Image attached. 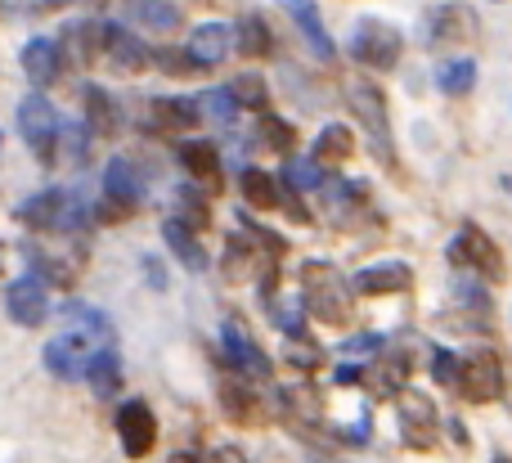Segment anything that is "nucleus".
<instances>
[{
  "instance_id": "obj_40",
  "label": "nucleus",
  "mask_w": 512,
  "mask_h": 463,
  "mask_svg": "<svg viewBox=\"0 0 512 463\" xmlns=\"http://www.w3.org/2000/svg\"><path fill=\"white\" fill-rule=\"evenodd\" d=\"M221 405H225V414H230L234 423H256V396L243 392V387L221 383Z\"/></svg>"
},
{
  "instance_id": "obj_41",
  "label": "nucleus",
  "mask_w": 512,
  "mask_h": 463,
  "mask_svg": "<svg viewBox=\"0 0 512 463\" xmlns=\"http://www.w3.org/2000/svg\"><path fill=\"white\" fill-rule=\"evenodd\" d=\"M176 203H180V216H176V221H185L189 230H203V225H207V203H203V194H198V189H189V185H180V189H176Z\"/></svg>"
},
{
  "instance_id": "obj_16",
  "label": "nucleus",
  "mask_w": 512,
  "mask_h": 463,
  "mask_svg": "<svg viewBox=\"0 0 512 463\" xmlns=\"http://www.w3.org/2000/svg\"><path fill=\"white\" fill-rule=\"evenodd\" d=\"M81 378L90 383V392L99 396V401H113L117 387H122V356H117V347H99L86 356V369H81Z\"/></svg>"
},
{
  "instance_id": "obj_2",
  "label": "nucleus",
  "mask_w": 512,
  "mask_h": 463,
  "mask_svg": "<svg viewBox=\"0 0 512 463\" xmlns=\"http://www.w3.org/2000/svg\"><path fill=\"white\" fill-rule=\"evenodd\" d=\"M346 104H351L355 122L369 131L373 149L387 167H396V140H391V113H387V95L373 81H346Z\"/></svg>"
},
{
  "instance_id": "obj_25",
  "label": "nucleus",
  "mask_w": 512,
  "mask_h": 463,
  "mask_svg": "<svg viewBox=\"0 0 512 463\" xmlns=\"http://www.w3.org/2000/svg\"><path fill=\"white\" fill-rule=\"evenodd\" d=\"M472 9L463 5H436L432 18H427V36L432 41H463V36H472Z\"/></svg>"
},
{
  "instance_id": "obj_12",
  "label": "nucleus",
  "mask_w": 512,
  "mask_h": 463,
  "mask_svg": "<svg viewBox=\"0 0 512 463\" xmlns=\"http://www.w3.org/2000/svg\"><path fill=\"white\" fill-rule=\"evenodd\" d=\"M283 9L292 14V27L301 32V41L315 50V59H324V63H333L337 59V41L328 36V27H324V14H319V5L315 0H279Z\"/></svg>"
},
{
  "instance_id": "obj_24",
  "label": "nucleus",
  "mask_w": 512,
  "mask_h": 463,
  "mask_svg": "<svg viewBox=\"0 0 512 463\" xmlns=\"http://www.w3.org/2000/svg\"><path fill=\"white\" fill-rule=\"evenodd\" d=\"M59 207H63V189H41V194L18 203V221L32 225L36 234H45V230H54V221H59Z\"/></svg>"
},
{
  "instance_id": "obj_22",
  "label": "nucleus",
  "mask_w": 512,
  "mask_h": 463,
  "mask_svg": "<svg viewBox=\"0 0 512 463\" xmlns=\"http://www.w3.org/2000/svg\"><path fill=\"white\" fill-rule=\"evenodd\" d=\"M180 167L203 185H216L221 180V149L212 140H185L180 144Z\"/></svg>"
},
{
  "instance_id": "obj_28",
  "label": "nucleus",
  "mask_w": 512,
  "mask_h": 463,
  "mask_svg": "<svg viewBox=\"0 0 512 463\" xmlns=\"http://www.w3.org/2000/svg\"><path fill=\"white\" fill-rule=\"evenodd\" d=\"M239 189H243V198H248V207H261V212H274V207L283 203V194H279V180L270 176V171H261V167H248L239 176Z\"/></svg>"
},
{
  "instance_id": "obj_6",
  "label": "nucleus",
  "mask_w": 512,
  "mask_h": 463,
  "mask_svg": "<svg viewBox=\"0 0 512 463\" xmlns=\"http://www.w3.org/2000/svg\"><path fill=\"white\" fill-rule=\"evenodd\" d=\"M459 387L463 396H468L472 405H490V401H499L504 396V387H508V378H504V360H499V351H490V347H481V351H472L468 360H459Z\"/></svg>"
},
{
  "instance_id": "obj_50",
  "label": "nucleus",
  "mask_w": 512,
  "mask_h": 463,
  "mask_svg": "<svg viewBox=\"0 0 512 463\" xmlns=\"http://www.w3.org/2000/svg\"><path fill=\"white\" fill-rule=\"evenodd\" d=\"M144 270H149V284L153 288H167V275H162V266L153 257H144Z\"/></svg>"
},
{
  "instance_id": "obj_38",
  "label": "nucleus",
  "mask_w": 512,
  "mask_h": 463,
  "mask_svg": "<svg viewBox=\"0 0 512 463\" xmlns=\"http://www.w3.org/2000/svg\"><path fill=\"white\" fill-rule=\"evenodd\" d=\"M203 108H207V117H212V122H221V126H234V122H239V113H243L230 86H212V90H207Z\"/></svg>"
},
{
  "instance_id": "obj_34",
  "label": "nucleus",
  "mask_w": 512,
  "mask_h": 463,
  "mask_svg": "<svg viewBox=\"0 0 512 463\" xmlns=\"http://www.w3.org/2000/svg\"><path fill=\"white\" fill-rule=\"evenodd\" d=\"M279 405H283V414H288L292 423H297V419H319V392H315V387H306V383L283 387Z\"/></svg>"
},
{
  "instance_id": "obj_27",
  "label": "nucleus",
  "mask_w": 512,
  "mask_h": 463,
  "mask_svg": "<svg viewBox=\"0 0 512 463\" xmlns=\"http://www.w3.org/2000/svg\"><path fill=\"white\" fill-rule=\"evenodd\" d=\"M355 153V135L351 126H324V131L315 135V162L319 167H342V162H351Z\"/></svg>"
},
{
  "instance_id": "obj_4",
  "label": "nucleus",
  "mask_w": 512,
  "mask_h": 463,
  "mask_svg": "<svg viewBox=\"0 0 512 463\" xmlns=\"http://www.w3.org/2000/svg\"><path fill=\"white\" fill-rule=\"evenodd\" d=\"M59 122H63L59 108H54L41 90L18 104V135L27 140V149L36 153L41 167H54V158H59Z\"/></svg>"
},
{
  "instance_id": "obj_7",
  "label": "nucleus",
  "mask_w": 512,
  "mask_h": 463,
  "mask_svg": "<svg viewBox=\"0 0 512 463\" xmlns=\"http://www.w3.org/2000/svg\"><path fill=\"white\" fill-rule=\"evenodd\" d=\"M221 356L234 374H243L248 383H265L274 374L270 369V356L261 351V342H252V333L243 329L239 320H225L221 324Z\"/></svg>"
},
{
  "instance_id": "obj_23",
  "label": "nucleus",
  "mask_w": 512,
  "mask_h": 463,
  "mask_svg": "<svg viewBox=\"0 0 512 463\" xmlns=\"http://www.w3.org/2000/svg\"><path fill=\"white\" fill-rule=\"evenodd\" d=\"M230 45H234V41H230V27H225V23H198L194 32H189V54H194L203 68L221 63Z\"/></svg>"
},
{
  "instance_id": "obj_46",
  "label": "nucleus",
  "mask_w": 512,
  "mask_h": 463,
  "mask_svg": "<svg viewBox=\"0 0 512 463\" xmlns=\"http://www.w3.org/2000/svg\"><path fill=\"white\" fill-rule=\"evenodd\" d=\"M288 360H292V369L310 374V369L319 365V351H315V347H292V351H288Z\"/></svg>"
},
{
  "instance_id": "obj_26",
  "label": "nucleus",
  "mask_w": 512,
  "mask_h": 463,
  "mask_svg": "<svg viewBox=\"0 0 512 463\" xmlns=\"http://www.w3.org/2000/svg\"><path fill=\"white\" fill-rule=\"evenodd\" d=\"M230 41H234V50H239L243 59H265V54L274 50V36H270V27H265L256 14H243L239 23H234Z\"/></svg>"
},
{
  "instance_id": "obj_8",
  "label": "nucleus",
  "mask_w": 512,
  "mask_h": 463,
  "mask_svg": "<svg viewBox=\"0 0 512 463\" xmlns=\"http://www.w3.org/2000/svg\"><path fill=\"white\" fill-rule=\"evenodd\" d=\"M5 315L18 329H41L45 315H50V288L41 275H18L5 288Z\"/></svg>"
},
{
  "instance_id": "obj_14",
  "label": "nucleus",
  "mask_w": 512,
  "mask_h": 463,
  "mask_svg": "<svg viewBox=\"0 0 512 463\" xmlns=\"http://www.w3.org/2000/svg\"><path fill=\"white\" fill-rule=\"evenodd\" d=\"M409 279H414L409 261H378V266L355 270L351 288L355 293H364V297H387V293H405Z\"/></svg>"
},
{
  "instance_id": "obj_18",
  "label": "nucleus",
  "mask_w": 512,
  "mask_h": 463,
  "mask_svg": "<svg viewBox=\"0 0 512 463\" xmlns=\"http://www.w3.org/2000/svg\"><path fill=\"white\" fill-rule=\"evenodd\" d=\"M198 117H203V108L185 95H158L149 104V122L158 131H189V126H198Z\"/></svg>"
},
{
  "instance_id": "obj_35",
  "label": "nucleus",
  "mask_w": 512,
  "mask_h": 463,
  "mask_svg": "<svg viewBox=\"0 0 512 463\" xmlns=\"http://www.w3.org/2000/svg\"><path fill=\"white\" fill-rule=\"evenodd\" d=\"M149 63L162 68L167 77H198V72H203V63H198L189 50H176V45H167V50H149Z\"/></svg>"
},
{
  "instance_id": "obj_33",
  "label": "nucleus",
  "mask_w": 512,
  "mask_h": 463,
  "mask_svg": "<svg viewBox=\"0 0 512 463\" xmlns=\"http://www.w3.org/2000/svg\"><path fill=\"white\" fill-rule=\"evenodd\" d=\"M256 257H261V243H248L243 234H230V239H225V275L230 279L248 275L256 266Z\"/></svg>"
},
{
  "instance_id": "obj_37",
  "label": "nucleus",
  "mask_w": 512,
  "mask_h": 463,
  "mask_svg": "<svg viewBox=\"0 0 512 463\" xmlns=\"http://www.w3.org/2000/svg\"><path fill=\"white\" fill-rule=\"evenodd\" d=\"M68 41L77 45V59H95V54H104V23H99V18L72 23L68 27Z\"/></svg>"
},
{
  "instance_id": "obj_13",
  "label": "nucleus",
  "mask_w": 512,
  "mask_h": 463,
  "mask_svg": "<svg viewBox=\"0 0 512 463\" xmlns=\"http://www.w3.org/2000/svg\"><path fill=\"white\" fill-rule=\"evenodd\" d=\"M23 72L36 90H50L63 72V45L54 41V36H32V41L23 45Z\"/></svg>"
},
{
  "instance_id": "obj_17",
  "label": "nucleus",
  "mask_w": 512,
  "mask_h": 463,
  "mask_svg": "<svg viewBox=\"0 0 512 463\" xmlns=\"http://www.w3.org/2000/svg\"><path fill=\"white\" fill-rule=\"evenodd\" d=\"M81 113H86L81 126H90V135H113L117 126H122V108H117V99L108 95L104 86H95V81L81 86Z\"/></svg>"
},
{
  "instance_id": "obj_32",
  "label": "nucleus",
  "mask_w": 512,
  "mask_h": 463,
  "mask_svg": "<svg viewBox=\"0 0 512 463\" xmlns=\"http://www.w3.org/2000/svg\"><path fill=\"white\" fill-rule=\"evenodd\" d=\"M369 378H373V392L378 396H400V387H405V378H409V360L405 356H387L382 365L369 369Z\"/></svg>"
},
{
  "instance_id": "obj_10",
  "label": "nucleus",
  "mask_w": 512,
  "mask_h": 463,
  "mask_svg": "<svg viewBox=\"0 0 512 463\" xmlns=\"http://www.w3.org/2000/svg\"><path fill=\"white\" fill-rule=\"evenodd\" d=\"M113 423H117V437H122V450L131 459H144L158 446V419H153L149 401H122Z\"/></svg>"
},
{
  "instance_id": "obj_45",
  "label": "nucleus",
  "mask_w": 512,
  "mask_h": 463,
  "mask_svg": "<svg viewBox=\"0 0 512 463\" xmlns=\"http://www.w3.org/2000/svg\"><path fill=\"white\" fill-rule=\"evenodd\" d=\"M432 378L436 383H445V387L459 383V356H454V351H436L432 356Z\"/></svg>"
},
{
  "instance_id": "obj_20",
  "label": "nucleus",
  "mask_w": 512,
  "mask_h": 463,
  "mask_svg": "<svg viewBox=\"0 0 512 463\" xmlns=\"http://www.w3.org/2000/svg\"><path fill=\"white\" fill-rule=\"evenodd\" d=\"M63 320H68V329H77V333H86V338H95L99 347H113V342H117L113 320H108L99 306H90V302H68V306H63Z\"/></svg>"
},
{
  "instance_id": "obj_52",
  "label": "nucleus",
  "mask_w": 512,
  "mask_h": 463,
  "mask_svg": "<svg viewBox=\"0 0 512 463\" xmlns=\"http://www.w3.org/2000/svg\"><path fill=\"white\" fill-rule=\"evenodd\" d=\"M41 5H45V9H63V5H68V0H41Z\"/></svg>"
},
{
  "instance_id": "obj_49",
  "label": "nucleus",
  "mask_w": 512,
  "mask_h": 463,
  "mask_svg": "<svg viewBox=\"0 0 512 463\" xmlns=\"http://www.w3.org/2000/svg\"><path fill=\"white\" fill-rule=\"evenodd\" d=\"M212 463H248V459H243L239 446H216L212 450Z\"/></svg>"
},
{
  "instance_id": "obj_42",
  "label": "nucleus",
  "mask_w": 512,
  "mask_h": 463,
  "mask_svg": "<svg viewBox=\"0 0 512 463\" xmlns=\"http://www.w3.org/2000/svg\"><path fill=\"white\" fill-rule=\"evenodd\" d=\"M230 90H234V99H239V108H256V113H265V99H270V90H265L261 77H252V72H248V77H239Z\"/></svg>"
},
{
  "instance_id": "obj_19",
  "label": "nucleus",
  "mask_w": 512,
  "mask_h": 463,
  "mask_svg": "<svg viewBox=\"0 0 512 463\" xmlns=\"http://www.w3.org/2000/svg\"><path fill=\"white\" fill-rule=\"evenodd\" d=\"M162 239H167V248L176 252V261L189 270V275H203L207 270V252H203V243H198V230H189L185 221L171 216V221L162 225Z\"/></svg>"
},
{
  "instance_id": "obj_5",
  "label": "nucleus",
  "mask_w": 512,
  "mask_h": 463,
  "mask_svg": "<svg viewBox=\"0 0 512 463\" xmlns=\"http://www.w3.org/2000/svg\"><path fill=\"white\" fill-rule=\"evenodd\" d=\"M445 257H450V266L472 270V275H486V279H495V284L504 279V252H499V243L490 239L481 225H463V230L450 239Z\"/></svg>"
},
{
  "instance_id": "obj_36",
  "label": "nucleus",
  "mask_w": 512,
  "mask_h": 463,
  "mask_svg": "<svg viewBox=\"0 0 512 463\" xmlns=\"http://www.w3.org/2000/svg\"><path fill=\"white\" fill-rule=\"evenodd\" d=\"M283 185L288 189H319L324 185V167H319L315 158H292L288 153V162H283Z\"/></svg>"
},
{
  "instance_id": "obj_44",
  "label": "nucleus",
  "mask_w": 512,
  "mask_h": 463,
  "mask_svg": "<svg viewBox=\"0 0 512 463\" xmlns=\"http://www.w3.org/2000/svg\"><path fill=\"white\" fill-rule=\"evenodd\" d=\"M454 293H459V302L468 306V311H490V293L477 284V279H459V284H454Z\"/></svg>"
},
{
  "instance_id": "obj_31",
  "label": "nucleus",
  "mask_w": 512,
  "mask_h": 463,
  "mask_svg": "<svg viewBox=\"0 0 512 463\" xmlns=\"http://www.w3.org/2000/svg\"><path fill=\"white\" fill-rule=\"evenodd\" d=\"M436 86L445 90V95H468L472 86H477V59H450L436 68Z\"/></svg>"
},
{
  "instance_id": "obj_9",
  "label": "nucleus",
  "mask_w": 512,
  "mask_h": 463,
  "mask_svg": "<svg viewBox=\"0 0 512 463\" xmlns=\"http://www.w3.org/2000/svg\"><path fill=\"white\" fill-rule=\"evenodd\" d=\"M400 432L414 450H432L441 441V414H436L432 396L400 387Z\"/></svg>"
},
{
  "instance_id": "obj_21",
  "label": "nucleus",
  "mask_w": 512,
  "mask_h": 463,
  "mask_svg": "<svg viewBox=\"0 0 512 463\" xmlns=\"http://www.w3.org/2000/svg\"><path fill=\"white\" fill-rule=\"evenodd\" d=\"M104 198H122V203L140 207V198H144V176L135 171L131 158H113V162L104 167Z\"/></svg>"
},
{
  "instance_id": "obj_15",
  "label": "nucleus",
  "mask_w": 512,
  "mask_h": 463,
  "mask_svg": "<svg viewBox=\"0 0 512 463\" xmlns=\"http://www.w3.org/2000/svg\"><path fill=\"white\" fill-rule=\"evenodd\" d=\"M104 54L117 72H144L149 68V45H144L131 27L104 23Z\"/></svg>"
},
{
  "instance_id": "obj_39",
  "label": "nucleus",
  "mask_w": 512,
  "mask_h": 463,
  "mask_svg": "<svg viewBox=\"0 0 512 463\" xmlns=\"http://www.w3.org/2000/svg\"><path fill=\"white\" fill-rule=\"evenodd\" d=\"M86 225H90V203L81 194H63V207H59V221H54V230L81 234Z\"/></svg>"
},
{
  "instance_id": "obj_47",
  "label": "nucleus",
  "mask_w": 512,
  "mask_h": 463,
  "mask_svg": "<svg viewBox=\"0 0 512 463\" xmlns=\"http://www.w3.org/2000/svg\"><path fill=\"white\" fill-rule=\"evenodd\" d=\"M360 378H364L360 365H337V369H333V383H337V387H355Z\"/></svg>"
},
{
  "instance_id": "obj_1",
  "label": "nucleus",
  "mask_w": 512,
  "mask_h": 463,
  "mask_svg": "<svg viewBox=\"0 0 512 463\" xmlns=\"http://www.w3.org/2000/svg\"><path fill=\"white\" fill-rule=\"evenodd\" d=\"M301 306L324 324H346L351 320V288L328 261H306L301 266Z\"/></svg>"
},
{
  "instance_id": "obj_3",
  "label": "nucleus",
  "mask_w": 512,
  "mask_h": 463,
  "mask_svg": "<svg viewBox=\"0 0 512 463\" xmlns=\"http://www.w3.org/2000/svg\"><path fill=\"white\" fill-rule=\"evenodd\" d=\"M346 50H351V59L364 63V68L391 72L400 63V54H405V36H400V27H391L387 18H360Z\"/></svg>"
},
{
  "instance_id": "obj_43",
  "label": "nucleus",
  "mask_w": 512,
  "mask_h": 463,
  "mask_svg": "<svg viewBox=\"0 0 512 463\" xmlns=\"http://www.w3.org/2000/svg\"><path fill=\"white\" fill-rule=\"evenodd\" d=\"M59 140H68V158H72V162H86V153H90V131H81V122H68V126L59 122Z\"/></svg>"
},
{
  "instance_id": "obj_30",
  "label": "nucleus",
  "mask_w": 512,
  "mask_h": 463,
  "mask_svg": "<svg viewBox=\"0 0 512 463\" xmlns=\"http://www.w3.org/2000/svg\"><path fill=\"white\" fill-rule=\"evenodd\" d=\"M256 140H261L265 149H274V153H283V158H288L292 144H297V126L283 122V117H274V113H261V117H256Z\"/></svg>"
},
{
  "instance_id": "obj_29",
  "label": "nucleus",
  "mask_w": 512,
  "mask_h": 463,
  "mask_svg": "<svg viewBox=\"0 0 512 463\" xmlns=\"http://www.w3.org/2000/svg\"><path fill=\"white\" fill-rule=\"evenodd\" d=\"M131 18L135 23H144V27H153V32H176L180 27V5L176 0H131Z\"/></svg>"
},
{
  "instance_id": "obj_11",
  "label": "nucleus",
  "mask_w": 512,
  "mask_h": 463,
  "mask_svg": "<svg viewBox=\"0 0 512 463\" xmlns=\"http://www.w3.org/2000/svg\"><path fill=\"white\" fill-rule=\"evenodd\" d=\"M90 347H95V338H86V333L68 329V333H59L54 342H45L41 365L50 369V374L59 378V383H81V369H86Z\"/></svg>"
},
{
  "instance_id": "obj_51",
  "label": "nucleus",
  "mask_w": 512,
  "mask_h": 463,
  "mask_svg": "<svg viewBox=\"0 0 512 463\" xmlns=\"http://www.w3.org/2000/svg\"><path fill=\"white\" fill-rule=\"evenodd\" d=\"M167 463H203V459H198V455H189V450H180V455H171Z\"/></svg>"
},
{
  "instance_id": "obj_48",
  "label": "nucleus",
  "mask_w": 512,
  "mask_h": 463,
  "mask_svg": "<svg viewBox=\"0 0 512 463\" xmlns=\"http://www.w3.org/2000/svg\"><path fill=\"white\" fill-rule=\"evenodd\" d=\"M346 351H355V356H360V351H382V333H364V338H351V342H346Z\"/></svg>"
}]
</instances>
